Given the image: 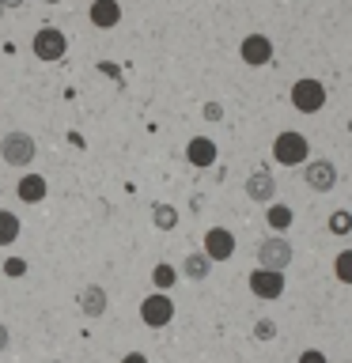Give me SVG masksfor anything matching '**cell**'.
I'll return each instance as SVG.
<instances>
[{
    "label": "cell",
    "instance_id": "8992f818",
    "mask_svg": "<svg viewBox=\"0 0 352 363\" xmlns=\"http://www.w3.org/2000/svg\"><path fill=\"white\" fill-rule=\"evenodd\" d=\"M170 318H175V299H170V295L155 291L141 303V322L148 329H163V325H170Z\"/></svg>",
    "mask_w": 352,
    "mask_h": 363
},
{
    "label": "cell",
    "instance_id": "ba28073f",
    "mask_svg": "<svg viewBox=\"0 0 352 363\" xmlns=\"http://www.w3.org/2000/svg\"><path fill=\"white\" fill-rule=\"evenodd\" d=\"M238 57H243V65H250V68H265L273 61V42L265 34H246L243 45H238Z\"/></svg>",
    "mask_w": 352,
    "mask_h": 363
},
{
    "label": "cell",
    "instance_id": "9a60e30c",
    "mask_svg": "<svg viewBox=\"0 0 352 363\" xmlns=\"http://www.w3.org/2000/svg\"><path fill=\"white\" fill-rule=\"evenodd\" d=\"M186 159L193 167H212L216 163V144L209 140V136H193L189 147H186Z\"/></svg>",
    "mask_w": 352,
    "mask_h": 363
},
{
    "label": "cell",
    "instance_id": "9c48e42d",
    "mask_svg": "<svg viewBox=\"0 0 352 363\" xmlns=\"http://www.w3.org/2000/svg\"><path fill=\"white\" fill-rule=\"evenodd\" d=\"M209 261H231L235 254V235L227 231V227H212L209 235H204V250H201Z\"/></svg>",
    "mask_w": 352,
    "mask_h": 363
},
{
    "label": "cell",
    "instance_id": "277c9868",
    "mask_svg": "<svg viewBox=\"0 0 352 363\" xmlns=\"http://www.w3.org/2000/svg\"><path fill=\"white\" fill-rule=\"evenodd\" d=\"M292 106L299 110V113H318L326 106V84L322 79H295L292 84Z\"/></svg>",
    "mask_w": 352,
    "mask_h": 363
},
{
    "label": "cell",
    "instance_id": "7a4b0ae2",
    "mask_svg": "<svg viewBox=\"0 0 352 363\" xmlns=\"http://www.w3.org/2000/svg\"><path fill=\"white\" fill-rule=\"evenodd\" d=\"M292 265V242L284 235H269L258 242V269H269V272H284Z\"/></svg>",
    "mask_w": 352,
    "mask_h": 363
},
{
    "label": "cell",
    "instance_id": "1f68e13d",
    "mask_svg": "<svg viewBox=\"0 0 352 363\" xmlns=\"http://www.w3.org/2000/svg\"><path fill=\"white\" fill-rule=\"evenodd\" d=\"M0 19H4V8H0Z\"/></svg>",
    "mask_w": 352,
    "mask_h": 363
},
{
    "label": "cell",
    "instance_id": "5b68a950",
    "mask_svg": "<svg viewBox=\"0 0 352 363\" xmlns=\"http://www.w3.org/2000/svg\"><path fill=\"white\" fill-rule=\"evenodd\" d=\"M31 50H34L38 61L53 65V61H61V57L68 53V38H65V30H57V27H42L38 34H34Z\"/></svg>",
    "mask_w": 352,
    "mask_h": 363
},
{
    "label": "cell",
    "instance_id": "603a6c76",
    "mask_svg": "<svg viewBox=\"0 0 352 363\" xmlns=\"http://www.w3.org/2000/svg\"><path fill=\"white\" fill-rule=\"evenodd\" d=\"M254 337L258 340H273L277 337V322H273V318H261V322L254 325Z\"/></svg>",
    "mask_w": 352,
    "mask_h": 363
},
{
    "label": "cell",
    "instance_id": "ac0fdd59",
    "mask_svg": "<svg viewBox=\"0 0 352 363\" xmlns=\"http://www.w3.org/2000/svg\"><path fill=\"white\" fill-rule=\"evenodd\" d=\"M152 220H155L159 231H175V227H178V208H175V204H155Z\"/></svg>",
    "mask_w": 352,
    "mask_h": 363
},
{
    "label": "cell",
    "instance_id": "6da1fadb",
    "mask_svg": "<svg viewBox=\"0 0 352 363\" xmlns=\"http://www.w3.org/2000/svg\"><path fill=\"white\" fill-rule=\"evenodd\" d=\"M34 155H38V144H34L31 133H19V129L4 133V140H0V159H4L8 167H31Z\"/></svg>",
    "mask_w": 352,
    "mask_h": 363
},
{
    "label": "cell",
    "instance_id": "4fadbf2b",
    "mask_svg": "<svg viewBox=\"0 0 352 363\" xmlns=\"http://www.w3.org/2000/svg\"><path fill=\"white\" fill-rule=\"evenodd\" d=\"M91 23H95L99 30H110L121 23V4L118 0H95L91 4Z\"/></svg>",
    "mask_w": 352,
    "mask_h": 363
},
{
    "label": "cell",
    "instance_id": "44dd1931",
    "mask_svg": "<svg viewBox=\"0 0 352 363\" xmlns=\"http://www.w3.org/2000/svg\"><path fill=\"white\" fill-rule=\"evenodd\" d=\"M334 265H337V280L341 284H352V250H341Z\"/></svg>",
    "mask_w": 352,
    "mask_h": 363
},
{
    "label": "cell",
    "instance_id": "d4e9b609",
    "mask_svg": "<svg viewBox=\"0 0 352 363\" xmlns=\"http://www.w3.org/2000/svg\"><path fill=\"white\" fill-rule=\"evenodd\" d=\"M201 113H204L209 121H220V118H224V106H220V102H204V110H201Z\"/></svg>",
    "mask_w": 352,
    "mask_h": 363
},
{
    "label": "cell",
    "instance_id": "f546056e",
    "mask_svg": "<svg viewBox=\"0 0 352 363\" xmlns=\"http://www.w3.org/2000/svg\"><path fill=\"white\" fill-rule=\"evenodd\" d=\"M42 4H61V0H42Z\"/></svg>",
    "mask_w": 352,
    "mask_h": 363
},
{
    "label": "cell",
    "instance_id": "7402d4cb",
    "mask_svg": "<svg viewBox=\"0 0 352 363\" xmlns=\"http://www.w3.org/2000/svg\"><path fill=\"white\" fill-rule=\"evenodd\" d=\"M348 227H352V216H348L345 208L329 216V231H334V235H348Z\"/></svg>",
    "mask_w": 352,
    "mask_h": 363
},
{
    "label": "cell",
    "instance_id": "52a82bcc",
    "mask_svg": "<svg viewBox=\"0 0 352 363\" xmlns=\"http://www.w3.org/2000/svg\"><path fill=\"white\" fill-rule=\"evenodd\" d=\"M303 182L314 193H329L337 186V167L329 163V159H307L303 163Z\"/></svg>",
    "mask_w": 352,
    "mask_h": 363
},
{
    "label": "cell",
    "instance_id": "d6986e66",
    "mask_svg": "<svg viewBox=\"0 0 352 363\" xmlns=\"http://www.w3.org/2000/svg\"><path fill=\"white\" fill-rule=\"evenodd\" d=\"M265 220H269L273 231H288V227H292V208H288V204H269Z\"/></svg>",
    "mask_w": 352,
    "mask_h": 363
},
{
    "label": "cell",
    "instance_id": "4dcf8cb0",
    "mask_svg": "<svg viewBox=\"0 0 352 363\" xmlns=\"http://www.w3.org/2000/svg\"><path fill=\"white\" fill-rule=\"evenodd\" d=\"M50 363H65V359H50Z\"/></svg>",
    "mask_w": 352,
    "mask_h": 363
},
{
    "label": "cell",
    "instance_id": "cb8c5ba5",
    "mask_svg": "<svg viewBox=\"0 0 352 363\" xmlns=\"http://www.w3.org/2000/svg\"><path fill=\"white\" fill-rule=\"evenodd\" d=\"M4 272H8V277H23V272H27V261H23V257H8Z\"/></svg>",
    "mask_w": 352,
    "mask_h": 363
},
{
    "label": "cell",
    "instance_id": "5bb4252c",
    "mask_svg": "<svg viewBox=\"0 0 352 363\" xmlns=\"http://www.w3.org/2000/svg\"><path fill=\"white\" fill-rule=\"evenodd\" d=\"M16 193H19V201H23V204H38V201H45L50 186H45V178H42V174H23V178H19V186H16Z\"/></svg>",
    "mask_w": 352,
    "mask_h": 363
},
{
    "label": "cell",
    "instance_id": "ffe728a7",
    "mask_svg": "<svg viewBox=\"0 0 352 363\" xmlns=\"http://www.w3.org/2000/svg\"><path fill=\"white\" fill-rule=\"evenodd\" d=\"M175 280H178V272H175V265H167V261L152 269V284H155L163 295H167V288H175Z\"/></svg>",
    "mask_w": 352,
    "mask_h": 363
},
{
    "label": "cell",
    "instance_id": "4316f807",
    "mask_svg": "<svg viewBox=\"0 0 352 363\" xmlns=\"http://www.w3.org/2000/svg\"><path fill=\"white\" fill-rule=\"evenodd\" d=\"M121 363H148V356H144V352H129V356H125Z\"/></svg>",
    "mask_w": 352,
    "mask_h": 363
},
{
    "label": "cell",
    "instance_id": "8fae6325",
    "mask_svg": "<svg viewBox=\"0 0 352 363\" xmlns=\"http://www.w3.org/2000/svg\"><path fill=\"white\" fill-rule=\"evenodd\" d=\"M250 291H254L258 299H280V295H284V272L254 269V272H250Z\"/></svg>",
    "mask_w": 352,
    "mask_h": 363
},
{
    "label": "cell",
    "instance_id": "3957f363",
    "mask_svg": "<svg viewBox=\"0 0 352 363\" xmlns=\"http://www.w3.org/2000/svg\"><path fill=\"white\" fill-rule=\"evenodd\" d=\"M307 155H311V144H307L303 133L288 129L273 140V159H277L280 167H299V163H307Z\"/></svg>",
    "mask_w": 352,
    "mask_h": 363
},
{
    "label": "cell",
    "instance_id": "484cf974",
    "mask_svg": "<svg viewBox=\"0 0 352 363\" xmlns=\"http://www.w3.org/2000/svg\"><path fill=\"white\" fill-rule=\"evenodd\" d=\"M299 363H329V359H326V352H318V348H307L303 356H299Z\"/></svg>",
    "mask_w": 352,
    "mask_h": 363
},
{
    "label": "cell",
    "instance_id": "f1b7e54d",
    "mask_svg": "<svg viewBox=\"0 0 352 363\" xmlns=\"http://www.w3.org/2000/svg\"><path fill=\"white\" fill-rule=\"evenodd\" d=\"M23 4H27V0H0V8H4V11L8 8H23Z\"/></svg>",
    "mask_w": 352,
    "mask_h": 363
},
{
    "label": "cell",
    "instance_id": "e0dca14e",
    "mask_svg": "<svg viewBox=\"0 0 352 363\" xmlns=\"http://www.w3.org/2000/svg\"><path fill=\"white\" fill-rule=\"evenodd\" d=\"M19 238V216L0 208V246H11Z\"/></svg>",
    "mask_w": 352,
    "mask_h": 363
},
{
    "label": "cell",
    "instance_id": "83f0119b",
    "mask_svg": "<svg viewBox=\"0 0 352 363\" xmlns=\"http://www.w3.org/2000/svg\"><path fill=\"white\" fill-rule=\"evenodd\" d=\"M8 340H11V337H8V325H4V322H0V352H4V348H8Z\"/></svg>",
    "mask_w": 352,
    "mask_h": 363
},
{
    "label": "cell",
    "instance_id": "7c38bea8",
    "mask_svg": "<svg viewBox=\"0 0 352 363\" xmlns=\"http://www.w3.org/2000/svg\"><path fill=\"white\" fill-rule=\"evenodd\" d=\"M246 197L258 201V204H273V197H277V178H273L269 170H254V174L246 178Z\"/></svg>",
    "mask_w": 352,
    "mask_h": 363
},
{
    "label": "cell",
    "instance_id": "30bf717a",
    "mask_svg": "<svg viewBox=\"0 0 352 363\" xmlns=\"http://www.w3.org/2000/svg\"><path fill=\"white\" fill-rule=\"evenodd\" d=\"M76 306H79V314H84V318H102V314H106V306H110V295H106L102 284H87V288H79Z\"/></svg>",
    "mask_w": 352,
    "mask_h": 363
},
{
    "label": "cell",
    "instance_id": "2e32d148",
    "mask_svg": "<svg viewBox=\"0 0 352 363\" xmlns=\"http://www.w3.org/2000/svg\"><path fill=\"white\" fill-rule=\"evenodd\" d=\"M182 272H186L189 280H204V277H209V272H212V261L204 257L201 250H193V254H189L186 261H182Z\"/></svg>",
    "mask_w": 352,
    "mask_h": 363
}]
</instances>
